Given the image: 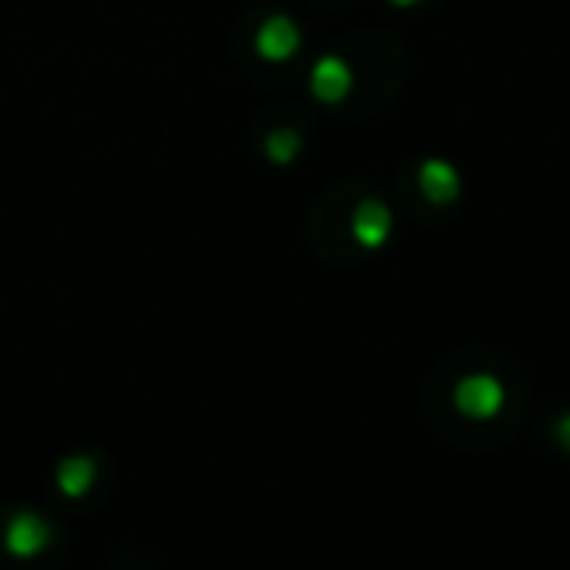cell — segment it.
Masks as SVG:
<instances>
[{"label":"cell","mask_w":570,"mask_h":570,"mask_svg":"<svg viewBox=\"0 0 570 570\" xmlns=\"http://www.w3.org/2000/svg\"><path fill=\"white\" fill-rule=\"evenodd\" d=\"M48 543H51V528H48V520L36 512H17L9 520V528H4V547H9L12 554H20V559H32V554H40Z\"/></svg>","instance_id":"3"},{"label":"cell","mask_w":570,"mask_h":570,"mask_svg":"<svg viewBox=\"0 0 570 570\" xmlns=\"http://www.w3.org/2000/svg\"><path fill=\"white\" fill-rule=\"evenodd\" d=\"M419 188L430 204H453L461 196V176L450 160H422L419 165Z\"/></svg>","instance_id":"6"},{"label":"cell","mask_w":570,"mask_h":570,"mask_svg":"<svg viewBox=\"0 0 570 570\" xmlns=\"http://www.w3.org/2000/svg\"><path fill=\"white\" fill-rule=\"evenodd\" d=\"M313 95L321 98V102H344V98L352 95V67L344 63L341 56H325L317 59V67H313V79H309Z\"/></svg>","instance_id":"5"},{"label":"cell","mask_w":570,"mask_h":570,"mask_svg":"<svg viewBox=\"0 0 570 570\" xmlns=\"http://www.w3.org/2000/svg\"><path fill=\"white\" fill-rule=\"evenodd\" d=\"M302 48V28L294 24L289 17H269L266 24L254 32V51L269 63H282V59L297 56Z\"/></svg>","instance_id":"2"},{"label":"cell","mask_w":570,"mask_h":570,"mask_svg":"<svg viewBox=\"0 0 570 570\" xmlns=\"http://www.w3.org/2000/svg\"><path fill=\"white\" fill-rule=\"evenodd\" d=\"M554 434H559V442H562V445H567V450H570V411H567V414H562V419H559V426H554Z\"/></svg>","instance_id":"9"},{"label":"cell","mask_w":570,"mask_h":570,"mask_svg":"<svg viewBox=\"0 0 570 570\" xmlns=\"http://www.w3.org/2000/svg\"><path fill=\"white\" fill-rule=\"evenodd\" d=\"M297 153H302V137H297V129H274V134L266 137V157L274 160V165H289Z\"/></svg>","instance_id":"8"},{"label":"cell","mask_w":570,"mask_h":570,"mask_svg":"<svg viewBox=\"0 0 570 570\" xmlns=\"http://www.w3.org/2000/svg\"><path fill=\"white\" fill-rule=\"evenodd\" d=\"M391 227H395V215L383 199H364V204L352 212V238L360 246H383L391 238Z\"/></svg>","instance_id":"4"},{"label":"cell","mask_w":570,"mask_h":570,"mask_svg":"<svg viewBox=\"0 0 570 570\" xmlns=\"http://www.w3.org/2000/svg\"><path fill=\"white\" fill-rule=\"evenodd\" d=\"M453 403L465 419H497L500 406H504V383L489 372H473L458 383Z\"/></svg>","instance_id":"1"},{"label":"cell","mask_w":570,"mask_h":570,"mask_svg":"<svg viewBox=\"0 0 570 570\" xmlns=\"http://www.w3.org/2000/svg\"><path fill=\"white\" fill-rule=\"evenodd\" d=\"M391 4H399V9H414L419 0H391Z\"/></svg>","instance_id":"10"},{"label":"cell","mask_w":570,"mask_h":570,"mask_svg":"<svg viewBox=\"0 0 570 570\" xmlns=\"http://www.w3.org/2000/svg\"><path fill=\"white\" fill-rule=\"evenodd\" d=\"M95 476H98V469L90 458H67L63 465H59L56 481L63 497H87V492L95 489Z\"/></svg>","instance_id":"7"}]
</instances>
